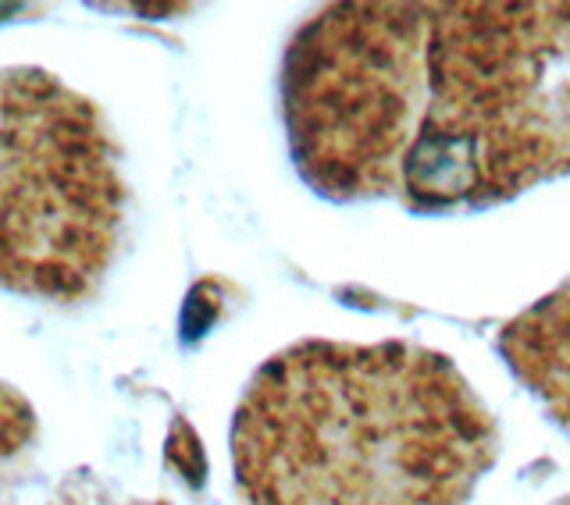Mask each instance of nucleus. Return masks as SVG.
I'll list each match as a JSON object with an SVG mask.
<instances>
[{
  "label": "nucleus",
  "instance_id": "20e7f679",
  "mask_svg": "<svg viewBox=\"0 0 570 505\" xmlns=\"http://www.w3.org/2000/svg\"><path fill=\"white\" fill-rule=\"evenodd\" d=\"M507 370L570 438V278L513 314L495 335Z\"/></svg>",
  "mask_w": 570,
  "mask_h": 505
},
{
  "label": "nucleus",
  "instance_id": "39448f33",
  "mask_svg": "<svg viewBox=\"0 0 570 505\" xmlns=\"http://www.w3.org/2000/svg\"><path fill=\"white\" fill-rule=\"evenodd\" d=\"M32 430H36V420H32L29 403L8 385H0V471L29 445Z\"/></svg>",
  "mask_w": 570,
  "mask_h": 505
},
{
  "label": "nucleus",
  "instance_id": "423d86ee",
  "mask_svg": "<svg viewBox=\"0 0 570 505\" xmlns=\"http://www.w3.org/2000/svg\"><path fill=\"white\" fill-rule=\"evenodd\" d=\"M557 505H570V498H560V502H557Z\"/></svg>",
  "mask_w": 570,
  "mask_h": 505
},
{
  "label": "nucleus",
  "instance_id": "f257e3e1",
  "mask_svg": "<svg viewBox=\"0 0 570 505\" xmlns=\"http://www.w3.org/2000/svg\"><path fill=\"white\" fill-rule=\"evenodd\" d=\"M278 100L321 200L503 207L570 175V4H328L289 36Z\"/></svg>",
  "mask_w": 570,
  "mask_h": 505
},
{
  "label": "nucleus",
  "instance_id": "f03ea898",
  "mask_svg": "<svg viewBox=\"0 0 570 505\" xmlns=\"http://www.w3.org/2000/svg\"><path fill=\"white\" fill-rule=\"evenodd\" d=\"M228 445L243 505H471L503 438L445 353L303 338L246 385Z\"/></svg>",
  "mask_w": 570,
  "mask_h": 505
},
{
  "label": "nucleus",
  "instance_id": "7ed1b4c3",
  "mask_svg": "<svg viewBox=\"0 0 570 505\" xmlns=\"http://www.w3.org/2000/svg\"><path fill=\"white\" fill-rule=\"evenodd\" d=\"M121 225L125 178L94 100L43 68H0V288L94 296Z\"/></svg>",
  "mask_w": 570,
  "mask_h": 505
}]
</instances>
